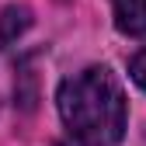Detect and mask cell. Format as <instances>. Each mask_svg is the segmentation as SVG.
<instances>
[{
    "label": "cell",
    "mask_w": 146,
    "mask_h": 146,
    "mask_svg": "<svg viewBox=\"0 0 146 146\" xmlns=\"http://www.w3.org/2000/svg\"><path fill=\"white\" fill-rule=\"evenodd\" d=\"M59 115L70 136L87 146H115L125 136V90L108 66H87L59 84Z\"/></svg>",
    "instance_id": "obj_1"
},
{
    "label": "cell",
    "mask_w": 146,
    "mask_h": 146,
    "mask_svg": "<svg viewBox=\"0 0 146 146\" xmlns=\"http://www.w3.org/2000/svg\"><path fill=\"white\" fill-rule=\"evenodd\" d=\"M129 73H132V80H136V84L146 90V49L132 56V63H129Z\"/></svg>",
    "instance_id": "obj_4"
},
{
    "label": "cell",
    "mask_w": 146,
    "mask_h": 146,
    "mask_svg": "<svg viewBox=\"0 0 146 146\" xmlns=\"http://www.w3.org/2000/svg\"><path fill=\"white\" fill-rule=\"evenodd\" d=\"M28 28V11L25 7H7L0 17V42H14V35Z\"/></svg>",
    "instance_id": "obj_3"
},
{
    "label": "cell",
    "mask_w": 146,
    "mask_h": 146,
    "mask_svg": "<svg viewBox=\"0 0 146 146\" xmlns=\"http://www.w3.org/2000/svg\"><path fill=\"white\" fill-rule=\"evenodd\" d=\"M111 14L122 35H132V38L146 35V0H111Z\"/></svg>",
    "instance_id": "obj_2"
}]
</instances>
